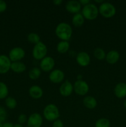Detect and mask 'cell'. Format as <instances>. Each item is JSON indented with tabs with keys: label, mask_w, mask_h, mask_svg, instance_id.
<instances>
[{
	"label": "cell",
	"mask_w": 126,
	"mask_h": 127,
	"mask_svg": "<svg viewBox=\"0 0 126 127\" xmlns=\"http://www.w3.org/2000/svg\"><path fill=\"white\" fill-rule=\"evenodd\" d=\"M73 30L71 26L67 22H60L55 29V34L61 40L69 41L72 36Z\"/></svg>",
	"instance_id": "cell-1"
},
{
	"label": "cell",
	"mask_w": 126,
	"mask_h": 127,
	"mask_svg": "<svg viewBox=\"0 0 126 127\" xmlns=\"http://www.w3.org/2000/svg\"><path fill=\"white\" fill-rule=\"evenodd\" d=\"M43 117L49 122H54L59 119L60 112L59 108L54 104H49L46 105L43 111Z\"/></svg>",
	"instance_id": "cell-2"
},
{
	"label": "cell",
	"mask_w": 126,
	"mask_h": 127,
	"mask_svg": "<svg viewBox=\"0 0 126 127\" xmlns=\"http://www.w3.org/2000/svg\"><path fill=\"white\" fill-rule=\"evenodd\" d=\"M81 13L85 19L93 21L97 18L99 14V10L98 6L95 3H90L83 6L81 10Z\"/></svg>",
	"instance_id": "cell-3"
},
{
	"label": "cell",
	"mask_w": 126,
	"mask_h": 127,
	"mask_svg": "<svg viewBox=\"0 0 126 127\" xmlns=\"http://www.w3.org/2000/svg\"><path fill=\"white\" fill-rule=\"evenodd\" d=\"M99 14L105 18H111L116 14V8L114 5L109 2L104 1L98 7Z\"/></svg>",
	"instance_id": "cell-4"
},
{
	"label": "cell",
	"mask_w": 126,
	"mask_h": 127,
	"mask_svg": "<svg viewBox=\"0 0 126 127\" xmlns=\"http://www.w3.org/2000/svg\"><path fill=\"white\" fill-rule=\"evenodd\" d=\"M48 48L43 42H40L35 45L32 49V56L37 60H42L43 58L47 56Z\"/></svg>",
	"instance_id": "cell-5"
},
{
	"label": "cell",
	"mask_w": 126,
	"mask_h": 127,
	"mask_svg": "<svg viewBox=\"0 0 126 127\" xmlns=\"http://www.w3.org/2000/svg\"><path fill=\"white\" fill-rule=\"evenodd\" d=\"M74 91L75 94L80 96H84L87 94L89 91V85L85 81L77 80L73 84Z\"/></svg>",
	"instance_id": "cell-6"
},
{
	"label": "cell",
	"mask_w": 126,
	"mask_h": 127,
	"mask_svg": "<svg viewBox=\"0 0 126 127\" xmlns=\"http://www.w3.org/2000/svg\"><path fill=\"white\" fill-rule=\"evenodd\" d=\"M25 56V52L22 47H16L11 49L9 52L8 57L11 62H20Z\"/></svg>",
	"instance_id": "cell-7"
},
{
	"label": "cell",
	"mask_w": 126,
	"mask_h": 127,
	"mask_svg": "<svg viewBox=\"0 0 126 127\" xmlns=\"http://www.w3.org/2000/svg\"><path fill=\"white\" fill-rule=\"evenodd\" d=\"M54 65H55V61L53 57L50 56H46L44 58L40 60V67L41 70L44 72H51L53 70Z\"/></svg>",
	"instance_id": "cell-8"
},
{
	"label": "cell",
	"mask_w": 126,
	"mask_h": 127,
	"mask_svg": "<svg viewBox=\"0 0 126 127\" xmlns=\"http://www.w3.org/2000/svg\"><path fill=\"white\" fill-rule=\"evenodd\" d=\"M43 117L39 113L35 112L31 114L28 118L27 127H41L43 124Z\"/></svg>",
	"instance_id": "cell-9"
},
{
	"label": "cell",
	"mask_w": 126,
	"mask_h": 127,
	"mask_svg": "<svg viewBox=\"0 0 126 127\" xmlns=\"http://www.w3.org/2000/svg\"><path fill=\"white\" fill-rule=\"evenodd\" d=\"M64 78V73L60 69H53L49 73V81L54 84H58L63 82Z\"/></svg>",
	"instance_id": "cell-10"
},
{
	"label": "cell",
	"mask_w": 126,
	"mask_h": 127,
	"mask_svg": "<svg viewBox=\"0 0 126 127\" xmlns=\"http://www.w3.org/2000/svg\"><path fill=\"white\" fill-rule=\"evenodd\" d=\"M11 61L8 56L6 55H0V74H6L11 70Z\"/></svg>",
	"instance_id": "cell-11"
},
{
	"label": "cell",
	"mask_w": 126,
	"mask_h": 127,
	"mask_svg": "<svg viewBox=\"0 0 126 127\" xmlns=\"http://www.w3.org/2000/svg\"><path fill=\"white\" fill-rule=\"evenodd\" d=\"M75 60L77 64L80 66L86 67L90 64L91 58L87 52H80L76 55Z\"/></svg>",
	"instance_id": "cell-12"
},
{
	"label": "cell",
	"mask_w": 126,
	"mask_h": 127,
	"mask_svg": "<svg viewBox=\"0 0 126 127\" xmlns=\"http://www.w3.org/2000/svg\"><path fill=\"white\" fill-rule=\"evenodd\" d=\"M74 87L72 83L66 80L63 82L59 88V93L63 97H69L72 94Z\"/></svg>",
	"instance_id": "cell-13"
},
{
	"label": "cell",
	"mask_w": 126,
	"mask_h": 127,
	"mask_svg": "<svg viewBox=\"0 0 126 127\" xmlns=\"http://www.w3.org/2000/svg\"><path fill=\"white\" fill-rule=\"evenodd\" d=\"M65 9L67 12L75 14L80 12V11L82 10V5L79 1L70 0L67 2L65 4Z\"/></svg>",
	"instance_id": "cell-14"
},
{
	"label": "cell",
	"mask_w": 126,
	"mask_h": 127,
	"mask_svg": "<svg viewBox=\"0 0 126 127\" xmlns=\"http://www.w3.org/2000/svg\"><path fill=\"white\" fill-rule=\"evenodd\" d=\"M30 96L33 99H39L43 95V89L38 85H33L28 89Z\"/></svg>",
	"instance_id": "cell-15"
},
{
	"label": "cell",
	"mask_w": 126,
	"mask_h": 127,
	"mask_svg": "<svg viewBox=\"0 0 126 127\" xmlns=\"http://www.w3.org/2000/svg\"><path fill=\"white\" fill-rule=\"evenodd\" d=\"M114 93L119 99H122L126 97V83L121 82L117 83L114 87Z\"/></svg>",
	"instance_id": "cell-16"
},
{
	"label": "cell",
	"mask_w": 126,
	"mask_h": 127,
	"mask_svg": "<svg viewBox=\"0 0 126 127\" xmlns=\"http://www.w3.org/2000/svg\"><path fill=\"white\" fill-rule=\"evenodd\" d=\"M120 58V54L117 50H112L106 53L105 60L110 64H116Z\"/></svg>",
	"instance_id": "cell-17"
},
{
	"label": "cell",
	"mask_w": 126,
	"mask_h": 127,
	"mask_svg": "<svg viewBox=\"0 0 126 127\" xmlns=\"http://www.w3.org/2000/svg\"><path fill=\"white\" fill-rule=\"evenodd\" d=\"M83 104L88 109H94L97 106V100L94 97L91 95L85 96L83 99Z\"/></svg>",
	"instance_id": "cell-18"
},
{
	"label": "cell",
	"mask_w": 126,
	"mask_h": 127,
	"mask_svg": "<svg viewBox=\"0 0 126 127\" xmlns=\"http://www.w3.org/2000/svg\"><path fill=\"white\" fill-rule=\"evenodd\" d=\"M27 69L25 64L21 61L12 62L11 65V70L16 73H22Z\"/></svg>",
	"instance_id": "cell-19"
},
{
	"label": "cell",
	"mask_w": 126,
	"mask_h": 127,
	"mask_svg": "<svg viewBox=\"0 0 126 127\" xmlns=\"http://www.w3.org/2000/svg\"><path fill=\"white\" fill-rule=\"evenodd\" d=\"M85 20V19L84 18L81 12H79V13L74 14L72 18V23L75 27H79L84 25Z\"/></svg>",
	"instance_id": "cell-20"
},
{
	"label": "cell",
	"mask_w": 126,
	"mask_h": 127,
	"mask_svg": "<svg viewBox=\"0 0 126 127\" xmlns=\"http://www.w3.org/2000/svg\"><path fill=\"white\" fill-rule=\"evenodd\" d=\"M70 48V44L69 41L61 40L56 45V50L59 53H65L69 51Z\"/></svg>",
	"instance_id": "cell-21"
},
{
	"label": "cell",
	"mask_w": 126,
	"mask_h": 127,
	"mask_svg": "<svg viewBox=\"0 0 126 127\" xmlns=\"http://www.w3.org/2000/svg\"><path fill=\"white\" fill-rule=\"evenodd\" d=\"M42 71L40 68L38 67H33L30 69L28 72V77L32 80H36L40 77Z\"/></svg>",
	"instance_id": "cell-22"
},
{
	"label": "cell",
	"mask_w": 126,
	"mask_h": 127,
	"mask_svg": "<svg viewBox=\"0 0 126 127\" xmlns=\"http://www.w3.org/2000/svg\"><path fill=\"white\" fill-rule=\"evenodd\" d=\"M9 88L7 84L2 81H0V100L5 99L8 97Z\"/></svg>",
	"instance_id": "cell-23"
},
{
	"label": "cell",
	"mask_w": 126,
	"mask_h": 127,
	"mask_svg": "<svg viewBox=\"0 0 126 127\" xmlns=\"http://www.w3.org/2000/svg\"><path fill=\"white\" fill-rule=\"evenodd\" d=\"M93 55L95 57V58L97 59L98 60L101 61L105 60L106 53L105 51L104 50V49H103L102 48L98 47V48H96L94 50Z\"/></svg>",
	"instance_id": "cell-24"
},
{
	"label": "cell",
	"mask_w": 126,
	"mask_h": 127,
	"mask_svg": "<svg viewBox=\"0 0 126 127\" xmlns=\"http://www.w3.org/2000/svg\"><path fill=\"white\" fill-rule=\"evenodd\" d=\"M27 40L32 44L36 45L40 42V37L35 32H31L27 35Z\"/></svg>",
	"instance_id": "cell-25"
},
{
	"label": "cell",
	"mask_w": 126,
	"mask_h": 127,
	"mask_svg": "<svg viewBox=\"0 0 126 127\" xmlns=\"http://www.w3.org/2000/svg\"><path fill=\"white\" fill-rule=\"evenodd\" d=\"M5 104L8 109L12 110V109H14L17 107V102L13 97L8 96L5 99Z\"/></svg>",
	"instance_id": "cell-26"
},
{
	"label": "cell",
	"mask_w": 126,
	"mask_h": 127,
	"mask_svg": "<svg viewBox=\"0 0 126 127\" xmlns=\"http://www.w3.org/2000/svg\"><path fill=\"white\" fill-rule=\"evenodd\" d=\"M95 127H110L111 122L106 118H100L95 122Z\"/></svg>",
	"instance_id": "cell-27"
},
{
	"label": "cell",
	"mask_w": 126,
	"mask_h": 127,
	"mask_svg": "<svg viewBox=\"0 0 126 127\" xmlns=\"http://www.w3.org/2000/svg\"><path fill=\"white\" fill-rule=\"evenodd\" d=\"M7 118V111L5 108L0 106V122L3 123Z\"/></svg>",
	"instance_id": "cell-28"
},
{
	"label": "cell",
	"mask_w": 126,
	"mask_h": 127,
	"mask_svg": "<svg viewBox=\"0 0 126 127\" xmlns=\"http://www.w3.org/2000/svg\"><path fill=\"white\" fill-rule=\"evenodd\" d=\"M27 120H28L27 116L24 114H21L18 116V118H17L18 124H21V125H23V124L27 123Z\"/></svg>",
	"instance_id": "cell-29"
},
{
	"label": "cell",
	"mask_w": 126,
	"mask_h": 127,
	"mask_svg": "<svg viewBox=\"0 0 126 127\" xmlns=\"http://www.w3.org/2000/svg\"><path fill=\"white\" fill-rule=\"evenodd\" d=\"M7 5L6 1L3 0H0V13L5 12L7 9Z\"/></svg>",
	"instance_id": "cell-30"
},
{
	"label": "cell",
	"mask_w": 126,
	"mask_h": 127,
	"mask_svg": "<svg viewBox=\"0 0 126 127\" xmlns=\"http://www.w3.org/2000/svg\"><path fill=\"white\" fill-rule=\"evenodd\" d=\"M52 127H64V123L63 122L62 120L58 119L53 122Z\"/></svg>",
	"instance_id": "cell-31"
},
{
	"label": "cell",
	"mask_w": 126,
	"mask_h": 127,
	"mask_svg": "<svg viewBox=\"0 0 126 127\" xmlns=\"http://www.w3.org/2000/svg\"><path fill=\"white\" fill-rule=\"evenodd\" d=\"M79 2H80V3L81 4L82 6H84L91 2L90 0H80V1H79Z\"/></svg>",
	"instance_id": "cell-32"
},
{
	"label": "cell",
	"mask_w": 126,
	"mask_h": 127,
	"mask_svg": "<svg viewBox=\"0 0 126 127\" xmlns=\"http://www.w3.org/2000/svg\"><path fill=\"white\" fill-rule=\"evenodd\" d=\"M2 127H14V125L11 122H4L3 123Z\"/></svg>",
	"instance_id": "cell-33"
},
{
	"label": "cell",
	"mask_w": 126,
	"mask_h": 127,
	"mask_svg": "<svg viewBox=\"0 0 126 127\" xmlns=\"http://www.w3.org/2000/svg\"><path fill=\"white\" fill-rule=\"evenodd\" d=\"M53 2V4H54L56 6H59V5H61L63 3V1L62 0H54Z\"/></svg>",
	"instance_id": "cell-34"
},
{
	"label": "cell",
	"mask_w": 126,
	"mask_h": 127,
	"mask_svg": "<svg viewBox=\"0 0 126 127\" xmlns=\"http://www.w3.org/2000/svg\"><path fill=\"white\" fill-rule=\"evenodd\" d=\"M83 78V76L81 75V74H79V75L77 76V80H82Z\"/></svg>",
	"instance_id": "cell-35"
},
{
	"label": "cell",
	"mask_w": 126,
	"mask_h": 127,
	"mask_svg": "<svg viewBox=\"0 0 126 127\" xmlns=\"http://www.w3.org/2000/svg\"><path fill=\"white\" fill-rule=\"evenodd\" d=\"M95 2H97V3H99L100 4H101V3H103V2H104V1L103 0H95Z\"/></svg>",
	"instance_id": "cell-36"
},
{
	"label": "cell",
	"mask_w": 126,
	"mask_h": 127,
	"mask_svg": "<svg viewBox=\"0 0 126 127\" xmlns=\"http://www.w3.org/2000/svg\"><path fill=\"white\" fill-rule=\"evenodd\" d=\"M14 127H23V125H21L19 124H16L15 125H14Z\"/></svg>",
	"instance_id": "cell-37"
},
{
	"label": "cell",
	"mask_w": 126,
	"mask_h": 127,
	"mask_svg": "<svg viewBox=\"0 0 126 127\" xmlns=\"http://www.w3.org/2000/svg\"><path fill=\"white\" fill-rule=\"evenodd\" d=\"M124 107L126 109V99L124 100Z\"/></svg>",
	"instance_id": "cell-38"
},
{
	"label": "cell",
	"mask_w": 126,
	"mask_h": 127,
	"mask_svg": "<svg viewBox=\"0 0 126 127\" xmlns=\"http://www.w3.org/2000/svg\"><path fill=\"white\" fill-rule=\"evenodd\" d=\"M2 125H3V123L0 122V127H2Z\"/></svg>",
	"instance_id": "cell-39"
},
{
	"label": "cell",
	"mask_w": 126,
	"mask_h": 127,
	"mask_svg": "<svg viewBox=\"0 0 126 127\" xmlns=\"http://www.w3.org/2000/svg\"></svg>",
	"instance_id": "cell-40"
}]
</instances>
